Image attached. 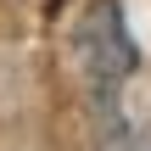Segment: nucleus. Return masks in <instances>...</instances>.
Listing matches in <instances>:
<instances>
[{
  "instance_id": "obj_1",
  "label": "nucleus",
  "mask_w": 151,
  "mask_h": 151,
  "mask_svg": "<svg viewBox=\"0 0 151 151\" xmlns=\"http://www.w3.org/2000/svg\"><path fill=\"white\" fill-rule=\"evenodd\" d=\"M78 56H84L90 78H95L101 101H112L118 84L134 73V39L123 34L118 0H95V6L84 11V22H78Z\"/></svg>"
}]
</instances>
